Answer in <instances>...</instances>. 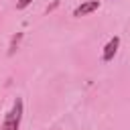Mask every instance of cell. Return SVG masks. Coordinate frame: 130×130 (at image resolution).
<instances>
[{
  "label": "cell",
  "mask_w": 130,
  "mask_h": 130,
  "mask_svg": "<svg viewBox=\"0 0 130 130\" xmlns=\"http://www.w3.org/2000/svg\"><path fill=\"white\" fill-rule=\"evenodd\" d=\"M20 118H22V100L16 98L14 104H12V110L6 114V118H4V122H2V126H0V130H18Z\"/></svg>",
  "instance_id": "1"
},
{
  "label": "cell",
  "mask_w": 130,
  "mask_h": 130,
  "mask_svg": "<svg viewBox=\"0 0 130 130\" xmlns=\"http://www.w3.org/2000/svg\"><path fill=\"white\" fill-rule=\"evenodd\" d=\"M98 8H100V0H89V2L79 4V6L73 10V16H85V14H89V12L98 10Z\"/></svg>",
  "instance_id": "2"
},
{
  "label": "cell",
  "mask_w": 130,
  "mask_h": 130,
  "mask_svg": "<svg viewBox=\"0 0 130 130\" xmlns=\"http://www.w3.org/2000/svg\"><path fill=\"white\" fill-rule=\"evenodd\" d=\"M118 47H120V39H118V37L110 39L108 45L104 47V61H112L114 55H116V51H118Z\"/></svg>",
  "instance_id": "3"
},
{
  "label": "cell",
  "mask_w": 130,
  "mask_h": 130,
  "mask_svg": "<svg viewBox=\"0 0 130 130\" xmlns=\"http://www.w3.org/2000/svg\"><path fill=\"white\" fill-rule=\"evenodd\" d=\"M30 2H32V0H18V2H16V8H18V10H22V8H26Z\"/></svg>",
  "instance_id": "4"
}]
</instances>
